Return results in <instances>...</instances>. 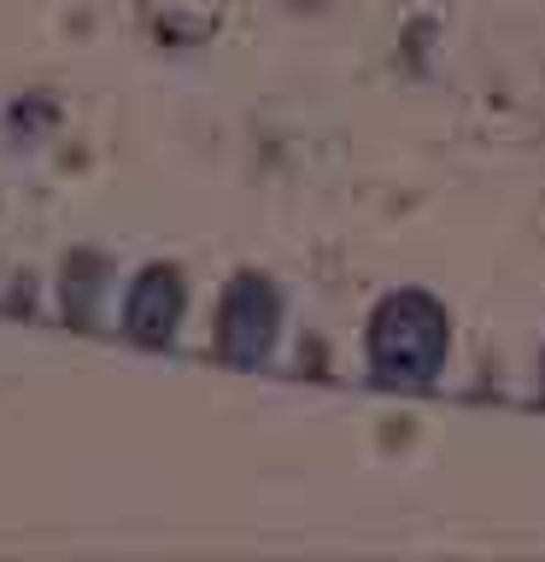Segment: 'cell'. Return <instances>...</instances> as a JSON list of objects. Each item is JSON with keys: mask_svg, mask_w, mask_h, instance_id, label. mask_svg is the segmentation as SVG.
<instances>
[{"mask_svg": "<svg viewBox=\"0 0 545 562\" xmlns=\"http://www.w3.org/2000/svg\"><path fill=\"white\" fill-rule=\"evenodd\" d=\"M281 328V299L264 276H235V288L223 293V316H218V346L235 363H258L276 346Z\"/></svg>", "mask_w": 545, "mask_h": 562, "instance_id": "cell-2", "label": "cell"}, {"mask_svg": "<svg viewBox=\"0 0 545 562\" xmlns=\"http://www.w3.org/2000/svg\"><path fill=\"white\" fill-rule=\"evenodd\" d=\"M446 351H452V316L429 293L416 288L387 293L376 316H369V369H376V381L429 386L446 369Z\"/></svg>", "mask_w": 545, "mask_h": 562, "instance_id": "cell-1", "label": "cell"}, {"mask_svg": "<svg viewBox=\"0 0 545 562\" xmlns=\"http://www.w3.org/2000/svg\"><path fill=\"white\" fill-rule=\"evenodd\" d=\"M182 299H188L182 276H176L170 263H153V270L135 281V293H130V334L147 340V346L170 340L176 323H182Z\"/></svg>", "mask_w": 545, "mask_h": 562, "instance_id": "cell-3", "label": "cell"}]
</instances>
